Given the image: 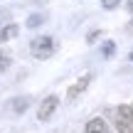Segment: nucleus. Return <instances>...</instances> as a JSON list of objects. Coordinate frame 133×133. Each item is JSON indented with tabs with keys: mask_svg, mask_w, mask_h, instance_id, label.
Masks as SVG:
<instances>
[{
	"mask_svg": "<svg viewBox=\"0 0 133 133\" xmlns=\"http://www.w3.org/2000/svg\"><path fill=\"white\" fill-rule=\"evenodd\" d=\"M30 52L35 59H47L54 54V39L52 37H35L30 44Z\"/></svg>",
	"mask_w": 133,
	"mask_h": 133,
	"instance_id": "f257e3e1",
	"label": "nucleus"
},
{
	"mask_svg": "<svg viewBox=\"0 0 133 133\" xmlns=\"http://www.w3.org/2000/svg\"><path fill=\"white\" fill-rule=\"evenodd\" d=\"M57 106H59V99H57V96H47V99L39 104L37 118H39V121H49V118L54 116V111H57Z\"/></svg>",
	"mask_w": 133,
	"mask_h": 133,
	"instance_id": "f03ea898",
	"label": "nucleus"
},
{
	"mask_svg": "<svg viewBox=\"0 0 133 133\" xmlns=\"http://www.w3.org/2000/svg\"><path fill=\"white\" fill-rule=\"evenodd\" d=\"M89 84H91V74H84L79 81H76V84H71V86H69V91H66V99L74 101L76 96L81 94V91H86V86H89Z\"/></svg>",
	"mask_w": 133,
	"mask_h": 133,
	"instance_id": "7ed1b4c3",
	"label": "nucleus"
},
{
	"mask_svg": "<svg viewBox=\"0 0 133 133\" xmlns=\"http://www.w3.org/2000/svg\"><path fill=\"white\" fill-rule=\"evenodd\" d=\"M86 133H111V131H109V123L96 116V118H91L89 123H86Z\"/></svg>",
	"mask_w": 133,
	"mask_h": 133,
	"instance_id": "20e7f679",
	"label": "nucleus"
},
{
	"mask_svg": "<svg viewBox=\"0 0 133 133\" xmlns=\"http://www.w3.org/2000/svg\"><path fill=\"white\" fill-rule=\"evenodd\" d=\"M30 106V96H17L10 101V111L12 114H25V109Z\"/></svg>",
	"mask_w": 133,
	"mask_h": 133,
	"instance_id": "39448f33",
	"label": "nucleus"
},
{
	"mask_svg": "<svg viewBox=\"0 0 133 133\" xmlns=\"http://www.w3.org/2000/svg\"><path fill=\"white\" fill-rule=\"evenodd\" d=\"M17 32H20L17 25H8V27H3V32H0V42H8V39H12Z\"/></svg>",
	"mask_w": 133,
	"mask_h": 133,
	"instance_id": "423d86ee",
	"label": "nucleus"
},
{
	"mask_svg": "<svg viewBox=\"0 0 133 133\" xmlns=\"http://www.w3.org/2000/svg\"><path fill=\"white\" fill-rule=\"evenodd\" d=\"M118 116H121V118H126V121L133 126V106H128V104L118 106Z\"/></svg>",
	"mask_w": 133,
	"mask_h": 133,
	"instance_id": "0eeeda50",
	"label": "nucleus"
},
{
	"mask_svg": "<svg viewBox=\"0 0 133 133\" xmlns=\"http://www.w3.org/2000/svg\"><path fill=\"white\" fill-rule=\"evenodd\" d=\"M116 131H118V133H133V126L126 118H121V116H118V118H116Z\"/></svg>",
	"mask_w": 133,
	"mask_h": 133,
	"instance_id": "6e6552de",
	"label": "nucleus"
},
{
	"mask_svg": "<svg viewBox=\"0 0 133 133\" xmlns=\"http://www.w3.org/2000/svg\"><path fill=\"white\" fill-rule=\"evenodd\" d=\"M42 20H44V17H42V15H32V17H30V20H27V27H37V25H39V22H42Z\"/></svg>",
	"mask_w": 133,
	"mask_h": 133,
	"instance_id": "1a4fd4ad",
	"label": "nucleus"
},
{
	"mask_svg": "<svg viewBox=\"0 0 133 133\" xmlns=\"http://www.w3.org/2000/svg\"><path fill=\"white\" fill-rule=\"evenodd\" d=\"M8 66H10V57H8V54H3V52H0V71H5Z\"/></svg>",
	"mask_w": 133,
	"mask_h": 133,
	"instance_id": "9d476101",
	"label": "nucleus"
},
{
	"mask_svg": "<svg viewBox=\"0 0 133 133\" xmlns=\"http://www.w3.org/2000/svg\"><path fill=\"white\" fill-rule=\"evenodd\" d=\"M114 49H116L114 42H106V44H104V57H111V54H114Z\"/></svg>",
	"mask_w": 133,
	"mask_h": 133,
	"instance_id": "9b49d317",
	"label": "nucleus"
},
{
	"mask_svg": "<svg viewBox=\"0 0 133 133\" xmlns=\"http://www.w3.org/2000/svg\"><path fill=\"white\" fill-rule=\"evenodd\" d=\"M118 3H121V0H101V5H104L106 10H114V8H116Z\"/></svg>",
	"mask_w": 133,
	"mask_h": 133,
	"instance_id": "f8f14e48",
	"label": "nucleus"
},
{
	"mask_svg": "<svg viewBox=\"0 0 133 133\" xmlns=\"http://www.w3.org/2000/svg\"><path fill=\"white\" fill-rule=\"evenodd\" d=\"M128 10H131V12H133V0H131V3H128Z\"/></svg>",
	"mask_w": 133,
	"mask_h": 133,
	"instance_id": "ddd939ff",
	"label": "nucleus"
}]
</instances>
